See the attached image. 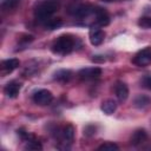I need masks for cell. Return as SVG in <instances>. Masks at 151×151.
<instances>
[{"instance_id": "277c9868", "label": "cell", "mask_w": 151, "mask_h": 151, "mask_svg": "<svg viewBox=\"0 0 151 151\" xmlns=\"http://www.w3.org/2000/svg\"><path fill=\"white\" fill-rule=\"evenodd\" d=\"M55 137L64 144H71L74 138V127L71 124H66L63 127L57 129Z\"/></svg>"}, {"instance_id": "8fae6325", "label": "cell", "mask_w": 151, "mask_h": 151, "mask_svg": "<svg viewBox=\"0 0 151 151\" xmlns=\"http://www.w3.org/2000/svg\"><path fill=\"white\" fill-rule=\"evenodd\" d=\"M19 65H20V61L17 58H11V59L2 60L1 61V73L4 76L8 74V73H12L15 68L19 67Z\"/></svg>"}, {"instance_id": "5b68a950", "label": "cell", "mask_w": 151, "mask_h": 151, "mask_svg": "<svg viewBox=\"0 0 151 151\" xmlns=\"http://www.w3.org/2000/svg\"><path fill=\"white\" fill-rule=\"evenodd\" d=\"M32 99L37 105L45 106V105L51 104V101L53 100V94L51 91H48L46 88H41V90H38L33 93Z\"/></svg>"}, {"instance_id": "52a82bcc", "label": "cell", "mask_w": 151, "mask_h": 151, "mask_svg": "<svg viewBox=\"0 0 151 151\" xmlns=\"http://www.w3.org/2000/svg\"><path fill=\"white\" fill-rule=\"evenodd\" d=\"M101 76V68L99 67H85L78 72V77L81 80H93Z\"/></svg>"}, {"instance_id": "7c38bea8", "label": "cell", "mask_w": 151, "mask_h": 151, "mask_svg": "<svg viewBox=\"0 0 151 151\" xmlns=\"http://www.w3.org/2000/svg\"><path fill=\"white\" fill-rule=\"evenodd\" d=\"M114 93H116L117 99L120 103L125 101L127 99V97H129V87H127V85L124 81H117L116 85H114Z\"/></svg>"}, {"instance_id": "d6986e66", "label": "cell", "mask_w": 151, "mask_h": 151, "mask_svg": "<svg viewBox=\"0 0 151 151\" xmlns=\"http://www.w3.org/2000/svg\"><path fill=\"white\" fill-rule=\"evenodd\" d=\"M26 149H28V150H41L42 149V145L34 137V138L29 139L28 142H26Z\"/></svg>"}, {"instance_id": "e0dca14e", "label": "cell", "mask_w": 151, "mask_h": 151, "mask_svg": "<svg viewBox=\"0 0 151 151\" xmlns=\"http://www.w3.org/2000/svg\"><path fill=\"white\" fill-rule=\"evenodd\" d=\"M150 101H151V99H150L147 96H145V94H139V96H137V97L134 98V106H136V107H139V109H143V107L147 106V105L150 104Z\"/></svg>"}, {"instance_id": "5bb4252c", "label": "cell", "mask_w": 151, "mask_h": 151, "mask_svg": "<svg viewBox=\"0 0 151 151\" xmlns=\"http://www.w3.org/2000/svg\"><path fill=\"white\" fill-rule=\"evenodd\" d=\"M72 76H73L72 71L63 68V70H58V71L54 73L53 78H54V80H57V81H59V83L65 84V83H68V81L72 79Z\"/></svg>"}, {"instance_id": "7402d4cb", "label": "cell", "mask_w": 151, "mask_h": 151, "mask_svg": "<svg viewBox=\"0 0 151 151\" xmlns=\"http://www.w3.org/2000/svg\"><path fill=\"white\" fill-rule=\"evenodd\" d=\"M142 85L147 88V90H151V76H145L143 79H142Z\"/></svg>"}, {"instance_id": "8992f818", "label": "cell", "mask_w": 151, "mask_h": 151, "mask_svg": "<svg viewBox=\"0 0 151 151\" xmlns=\"http://www.w3.org/2000/svg\"><path fill=\"white\" fill-rule=\"evenodd\" d=\"M132 63L139 67L147 66L151 64V47H145L136 53V55L132 59Z\"/></svg>"}, {"instance_id": "4fadbf2b", "label": "cell", "mask_w": 151, "mask_h": 151, "mask_svg": "<svg viewBox=\"0 0 151 151\" xmlns=\"http://www.w3.org/2000/svg\"><path fill=\"white\" fill-rule=\"evenodd\" d=\"M146 138H147L146 131H145L144 129H138V130H136V131L132 133L130 142H131V144H132L133 146H137V145L144 143V142L146 140Z\"/></svg>"}, {"instance_id": "44dd1931", "label": "cell", "mask_w": 151, "mask_h": 151, "mask_svg": "<svg viewBox=\"0 0 151 151\" xmlns=\"http://www.w3.org/2000/svg\"><path fill=\"white\" fill-rule=\"evenodd\" d=\"M138 26L144 28V29H149L151 28V17H142L138 19Z\"/></svg>"}, {"instance_id": "9c48e42d", "label": "cell", "mask_w": 151, "mask_h": 151, "mask_svg": "<svg viewBox=\"0 0 151 151\" xmlns=\"http://www.w3.org/2000/svg\"><path fill=\"white\" fill-rule=\"evenodd\" d=\"M88 39L93 46H99L103 44V41L105 39V32L101 28L92 27L88 32Z\"/></svg>"}, {"instance_id": "9a60e30c", "label": "cell", "mask_w": 151, "mask_h": 151, "mask_svg": "<svg viewBox=\"0 0 151 151\" xmlns=\"http://www.w3.org/2000/svg\"><path fill=\"white\" fill-rule=\"evenodd\" d=\"M100 109L105 114H112L117 110V101L113 99H106L101 103Z\"/></svg>"}, {"instance_id": "3957f363", "label": "cell", "mask_w": 151, "mask_h": 151, "mask_svg": "<svg viewBox=\"0 0 151 151\" xmlns=\"http://www.w3.org/2000/svg\"><path fill=\"white\" fill-rule=\"evenodd\" d=\"M93 11L94 7L84 4H73L67 8V13L77 18H88L90 15H93Z\"/></svg>"}, {"instance_id": "7a4b0ae2", "label": "cell", "mask_w": 151, "mask_h": 151, "mask_svg": "<svg viewBox=\"0 0 151 151\" xmlns=\"http://www.w3.org/2000/svg\"><path fill=\"white\" fill-rule=\"evenodd\" d=\"M74 48V38L70 34H63L58 37L51 46V50L55 54L66 55L70 54Z\"/></svg>"}, {"instance_id": "ffe728a7", "label": "cell", "mask_w": 151, "mask_h": 151, "mask_svg": "<svg viewBox=\"0 0 151 151\" xmlns=\"http://www.w3.org/2000/svg\"><path fill=\"white\" fill-rule=\"evenodd\" d=\"M98 150H101V151H117L119 150V146L112 142H106L101 145L98 146Z\"/></svg>"}, {"instance_id": "6da1fadb", "label": "cell", "mask_w": 151, "mask_h": 151, "mask_svg": "<svg viewBox=\"0 0 151 151\" xmlns=\"http://www.w3.org/2000/svg\"><path fill=\"white\" fill-rule=\"evenodd\" d=\"M59 2L57 0H44L39 2L34 8V17L39 21H47L58 11Z\"/></svg>"}, {"instance_id": "30bf717a", "label": "cell", "mask_w": 151, "mask_h": 151, "mask_svg": "<svg viewBox=\"0 0 151 151\" xmlns=\"http://www.w3.org/2000/svg\"><path fill=\"white\" fill-rule=\"evenodd\" d=\"M21 90V84L15 81V80H12L9 83H7L4 87V93L8 97V98H17L19 92Z\"/></svg>"}, {"instance_id": "ba28073f", "label": "cell", "mask_w": 151, "mask_h": 151, "mask_svg": "<svg viewBox=\"0 0 151 151\" xmlns=\"http://www.w3.org/2000/svg\"><path fill=\"white\" fill-rule=\"evenodd\" d=\"M93 15H94V24L100 26V27H105L110 24V15L107 14V12L100 7H94L93 11Z\"/></svg>"}, {"instance_id": "2e32d148", "label": "cell", "mask_w": 151, "mask_h": 151, "mask_svg": "<svg viewBox=\"0 0 151 151\" xmlns=\"http://www.w3.org/2000/svg\"><path fill=\"white\" fill-rule=\"evenodd\" d=\"M21 0H4L2 4H1V8L4 12H9V11H13L15 9L19 4H20Z\"/></svg>"}, {"instance_id": "ac0fdd59", "label": "cell", "mask_w": 151, "mask_h": 151, "mask_svg": "<svg viewBox=\"0 0 151 151\" xmlns=\"http://www.w3.org/2000/svg\"><path fill=\"white\" fill-rule=\"evenodd\" d=\"M44 25L47 29H55L63 25V21L59 18H50L47 21L44 22Z\"/></svg>"}, {"instance_id": "603a6c76", "label": "cell", "mask_w": 151, "mask_h": 151, "mask_svg": "<svg viewBox=\"0 0 151 151\" xmlns=\"http://www.w3.org/2000/svg\"><path fill=\"white\" fill-rule=\"evenodd\" d=\"M104 2H112V1H122V0H101Z\"/></svg>"}]
</instances>
